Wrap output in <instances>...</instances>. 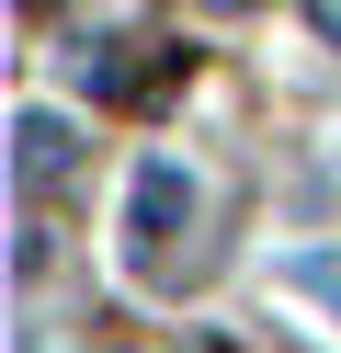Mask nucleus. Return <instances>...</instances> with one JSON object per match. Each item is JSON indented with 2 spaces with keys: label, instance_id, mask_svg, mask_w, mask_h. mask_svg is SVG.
<instances>
[{
  "label": "nucleus",
  "instance_id": "1",
  "mask_svg": "<svg viewBox=\"0 0 341 353\" xmlns=\"http://www.w3.org/2000/svg\"><path fill=\"white\" fill-rule=\"evenodd\" d=\"M182 216H194V171H182V160H148V171H136V194H125V239H148V251H159Z\"/></svg>",
  "mask_w": 341,
  "mask_h": 353
},
{
  "label": "nucleus",
  "instance_id": "2",
  "mask_svg": "<svg viewBox=\"0 0 341 353\" xmlns=\"http://www.w3.org/2000/svg\"><path fill=\"white\" fill-rule=\"evenodd\" d=\"M57 160H68V125L57 114H23V183H57Z\"/></svg>",
  "mask_w": 341,
  "mask_h": 353
},
{
  "label": "nucleus",
  "instance_id": "3",
  "mask_svg": "<svg viewBox=\"0 0 341 353\" xmlns=\"http://www.w3.org/2000/svg\"><path fill=\"white\" fill-rule=\"evenodd\" d=\"M307 23H318V34H330V46H341V0H307Z\"/></svg>",
  "mask_w": 341,
  "mask_h": 353
},
{
  "label": "nucleus",
  "instance_id": "4",
  "mask_svg": "<svg viewBox=\"0 0 341 353\" xmlns=\"http://www.w3.org/2000/svg\"><path fill=\"white\" fill-rule=\"evenodd\" d=\"M205 12H250V0H205Z\"/></svg>",
  "mask_w": 341,
  "mask_h": 353
}]
</instances>
